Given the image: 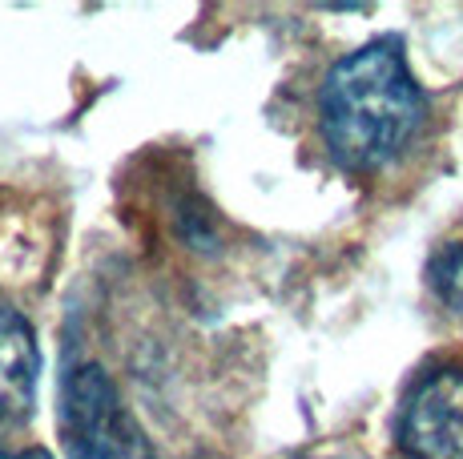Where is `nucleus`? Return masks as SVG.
Returning <instances> with one entry per match:
<instances>
[{
  "mask_svg": "<svg viewBox=\"0 0 463 459\" xmlns=\"http://www.w3.org/2000/svg\"><path fill=\"white\" fill-rule=\"evenodd\" d=\"M427 97L391 37L335 61L318 89V129L331 157L351 173H375L415 141Z\"/></svg>",
  "mask_w": 463,
  "mask_h": 459,
  "instance_id": "1",
  "label": "nucleus"
},
{
  "mask_svg": "<svg viewBox=\"0 0 463 459\" xmlns=\"http://www.w3.org/2000/svg\"><path fill=\"white\" fill-rule=\"evenodd\" d=\"M61 436L69 459H154L141 423L121 403L118 383L97 363L69 370L61 391Z\"/></svg>",
  "mask_w": 463,
  "mask_h": 459,
  "instance_id": "2",
  "label": "nucleus"
},
{
  "mask_svg": "<svg viewBox=\"0 0 463 459\" xmlns=\"http://www.w3.org/2000/svg\"><path fill=\"white\" fill-rule=\"evenodd\" d=\"M407 459H463V370L439 367L411 387L399 411Z\"/></svg>",
  "mask_w": 463,
  "mask_h": 459,
  "instance_id": "3",
  "label": "nucleus"
},
{
  "mask_svg": "<svg viewBox=\"0 0 463 459\" xmlns=\"http://www.w3.org/2000/svg\"><path fill=\"white\" fill-rule=\"evenodd\" d=\"M41 347L29 319L0 298V423L29 419L37 403Z\"/></svg>",
  "mask_w": 463,
  "mask_h": 459,
  "instance_id": "4",
  "label": "nucleus"
},
{
  "mask_svg": "<svg viewBox=\"0 0 463 459\" xmlns=\"http://www.w3.org/2000/svg\"><path fill=\"white\" fill-rule=\"evenodd\" d=\"M427 282H431L435 298L463 319V242H451L435 254L427 267Z\"/></svg>",
  "mask_w": 463,
  "mask_h": 459,
  "instance_id": "5",
  "label": "nucleus"
},
{
  "mask_svg": "<svg viewBox=\"0 0 463 459\" xmlns=\"http://www.w3.org/2000/svg\"><path fill=\"white\" fill-rule=\"evenodd\" d=\"M0 459H52L44 447H29V452H0Z\"/></svg>",
  "mask_w": 463,
  "mask_h": 459,
  "instance_id": "6",
  "label": "nucleus"
}]
</instances>
